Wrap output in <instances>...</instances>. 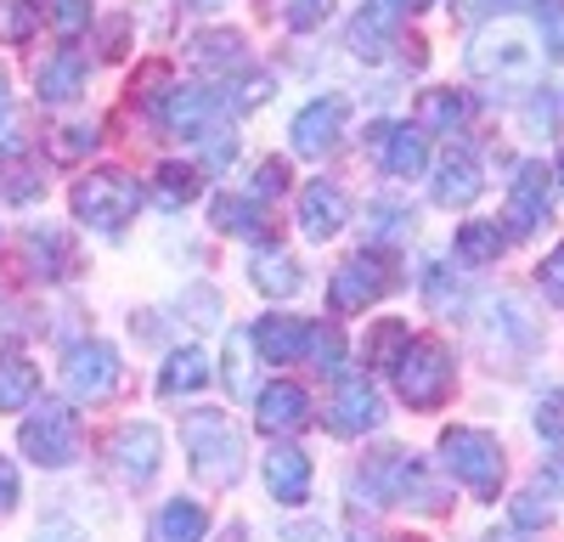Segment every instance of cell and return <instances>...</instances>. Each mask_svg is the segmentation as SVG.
I'll return each instance as SVG.
<instances>
[{"instance_id":"cell-1","label":"cell","mask_w":564,"mask_h":542,"mask_svg":"<svg viewBox=\"0 0 564 542\" xmlns=\"http://www.w3.org/2000/svg\"><path fill=\"white\" fill-rule=\"evenodd\" d=\"M181 441H186V464L204 486H231L243 475V435L226 413L215 406H198V413L181 419Z\"/></svg>"},{"instance_id":"cell-2","label":"cell","mask_w":564,"mask_h":542,"mask_svg":"<svg viewBox=\"0 0 564 542\" xmlns=\"http://www.w3.org/2000/svg\"><path fill=\"white\" fill-rule=\"evenodd\" d=\"M395 390L406 406L417 413H435V406L452 395V379H457V361L441 339H406V350L395 356Z\"/></svg>"},{"instance_id":"cell-3","label":"cell","mask_w":564,"mask_h":542,"mask_svg":"<svg viewBox=\"0 0 564 542\" xmlns=\"http://www.w3.org/2000/svg\"><path fill=\"white\" fill-rule=\"evenodd\" d=\"M468 74L486 85H531L536 79V45L520 23H497L486 34H475L468 45Z\"/></svg>"},{"instance_id":"cell-4","label":"cell","mask_w":564,"mask_h":542,"mask_svg":"<svg viewBox=\"0 0 564 542\" xmlns=\"http://www.w3.org/2000/svg\"><path fill=\"white\" fill-rule=\"evenodd\" d=\"M141 209V187L124 170H90L85 181H74V215L90 226V232H124Z\"/></svg>"},{"instance_id":"cell-5","label":"cell","mask_w":564,"mask_h":542,"mask_svg":"<svg viewBox=\"0 0 564 542\" xmlns=\"http://www.w3.org/2000/svg\"><path fill=\"white\" fill-rule=\"evenodd\" d=\"M441 464L452 469L457 486H468L475 497H486V503L502 486V446H497V435H486L475 424H457V430L441 435Z\"/></svg>"},{"instance_id":"cell-6","label":"cell","mask_w":564,"mask_h":542,"mask_svg":"<svg viewBox=\"0 0 564 542\" xmlns=\"http://www.w3.org/2000/svg\"><path fill=\"white\" fill-rule=\"evenodd\" d=\"M356 486H367L372 503H417V509H435V503H441L435 486H430V475H423V464L412 458V452H401V446L372 452Z\"/></svg>"},{"instance_id":"cell-7","label":"cell","mask_w":564,"mask_h":542,"mask_svg":"<svg viewBox=\"0 0 564 542\" xmlns=\"http://www.w3.org/2000/svg\"><path fill=\"white\" fill-rule=\"evenodd\" d=\"M18 446L29 452V464L40 469H68L79 458V424H74V406L63 401H34V413L18 430Z\"/></svg>"},{"instance_id":"cell-8","label":"cell","mask_w":564,"mask_h":542,"mask_svg":"<svg viewBox=\"0 0 564 542\" xmlns=\"http://www.w3.org/2000/svg\"><path fill=\"white\" fill-rule=\"evenodd\" d=\"M63 384H68L74 401H102V395H113V384H119V350H113L108 339L74 345L68 361H63Z\"/></svg>"},{"instance_id":"cell-9","label":"cell","mask_w":564,"mask_h":542,"mask_svg":"<svg viewBox=\"0 0 564 542\" xmlns=\"http://www.w3.org/2000/svg\"><path fill=\"white\" fill-rule=\"evenodd\" d=\"M345 119H350V102L345 97H316L294 113L289 136H294V153L300 159H322V153H334L339 148V136H345Z\"/></svg>"},{"instance_id":"cell-10","label":"cell","mask_w":564,"mask_h":542,"mask_svg":"<svg viewBox=\"0 0 564 542\" xmlns=\"http://www.w3.org/2000/svg\"><path fill=\"white\" fill-rule=\"evenodd\" d=\"M384 289H390L384 260L379 254H356V260H345L334 271V283H327V305H334V316H356V311H367L372 300H379Z\"/></svg>"},{"instance_id":"cell-11","label":"cell","mask_w":564,"mask_h":542,"mask_svg":"<svg viewBox=\"0 0 564 542\" xmlns=\"http://www.w3.org/2000/svg\"><path fill=\"white\" fill-rule=\"evenodd\" d=\"M159 452H164V435L153 424H124L108 441V464L124 486H148L159 475Z\"/></svg>"},{"instance_id":"cell-12","label":"cell","mask_w":564,"mask_h":542,"mask_svg":"<svg viewBox=\"0 0 564 542\" xmlns=\"http://www.w3.org/2000/svg\"><path fill=\"white\" fill-rule=\"evenodd\" d=\"M367 148H372V159H379V170L390 181H412V175H423V164H430V148H423L417 124H372Z\"/></svg>"},{"instance_id":"cell-13","label":"cell","mask_w":564,"mask_h":542,"mask_svg":"<svg viewBox=\"0 0 564 542\" xmlns=\"http://www.w3.org/2000/svg\"><path fill=\"white\" fill-rule=\"evenodd\" d=\"M547 215H553V170L520 164V175L508 187V232L531 238L536 226H547Z\"/></svg>"},{"instance_id":"cell-14","label":"cell","mask_w":564,"mask_h":542,"mask_svg":"<svg viewBox=\"0 0 564 542\" xmlns=\"http://www.w3.org/2000/svg\"><path fill=\"white\" fill-rule=\"evenodd\" d=\"M327 424H334V435H372L384 424V401L379 390H372V379L361 373H345L339 390H334V413H327Z\"/></svg>"},{"instance_id":"cell-15","label":"cell","mask_w":564,"mask_h":542,"mask_svg":"<svg viewBox=\"0 0 564 542\" xmlns=\"http://www.w3.org/2000/svg\"><path fill=\"white\" fill-rule=\"evenodd\" d=\"M153 108H159V124L170 136H186V142H198V136L220 119V102L209 97V90H198V85H170Z\"/></svg>"},{"instance_id":"cell-16","label":"cell","mask_w":564,"mask_h":542,"mask_svg":"<svg viewBox=\"0 0 564 542\" xmlns=\"http://www.w3.org/2000/svg\"><path fill=\"white\" fill-rule=\"evenodd\" d=\"M254 424H260L265 435H294V430H305V424H311V395H305V384H289V379L265 384V390L254 395Z\"/></svg>"},{"instance_id":"cell-17","label":"cell","mask_w":564,"mask_h":542,"mask_svg":"<svg viewBox=\"0 0 564 542\" xmlns=\"http://www.w3.org/2000/svg\"><path fill=\"white\" fill-rule=\"evenodd\" d=\"M401 12H406V0H367L361 18L350 23V52H356L361 63H379L390 45H395Z\"/></svg>"},{"instance_id":"cell-18","label":"cell","mask_w":564,"mask_h":542,"mask_svg":"<svg viewBox=\"0 0 564 542\" xmlns=\"http://www.w3.org/2000/svg\"><path fill=\"white\" fill-rule=\"evenodd\" d=\"M435 204L441 209H468L480 193H486V175H480V159L468 153V148H452L441 164H435Z\"/></svg>"},{"instance_id":"cell-19","label":"cell","mask_w":564,"mask_h":542,"mask_svg":"<svg viewBox=\"0 0 564 542\" xmlns=\"http://www.w3.org/2000/svg\"><path fill=\"white\" fill-rule=\"evenodd\" d=\"M265 491H271V503H282V509H300L305 497H311V458L300 446H271L265 452Z\"/></svg>"},{"instance_id":"cell-20","label":"cell","mask_w":564,"mask_h":542,"mask_svg":"<svg viewBox=\"0 0 564 542\" xmlns=\"http://www.w3.org/2000/svg\"><path fill=\"white\" fill-rule=\"evenodd\" d=\"M23 260H29L34 278H45V283L74 278V243H68L63 226H29V238H23Z\"/></svg>"},{"instance_id":"cell-21","label":"cell","mask_w":564,"mask_h":542,"mask_svg":"<svg viewBox=\"0 0 564 542\" xmlns=\"http://www.w3.org/2000/svg\"><path fill=\"white\" fill-rule=\"evenodd\" d=\"M249 345L271 361V368H282V361H300L305 356L311 323H300V316H260V323L249 328Z\"/></svg>"},{"instance_id":"cell-22","label":"cell","mask_w":564,"mask_h":542,"mask_svg":"<svg viewBox=\"0 0 564 542\" xmlns=\"http://www.w3.org/2000/svg\"><path fill=\"white\" fill-rule=\"evenodd\" d=\"M350 220V198L334 187V181H311V187L300 193V226H305V238H334L339 226Z\"/></svg>"},{"instance_id":"cell-23","label":"cell","mask_w":564,"mask_h":542,"mask_svg":"<svg viewBox=\"0 0 564 542\" xmlns=\"http://www.w3.org/2000/svg\"><path fill=\"white\" fill-rule=\"evenodd\" d=\"M204 531H209L204 503H193V497H170V503L153 514V525H148V542H204Z\"/></svg>"},{"instance_id":"cell-24","label":"cell","mask_w":564,"mask_h":542,"mask_svg":"<svg viewBox=\"0 0 564 542\" xmlns=\"http://www.w3.org/2000/svg\"><path fill=\"white\" fill-rule=\"evenodd\" d=\"M45 193L40 164L23 153V142H0V198L7 204H34Z\"/></svg>"},{"instance_id":"cell-25","label":"cell","mask_w":564,"mask_h":542,"mask_svg":"<svg viewBox=\"0 0 564 542\" xmlns=\"http://www.w3.org/2000/svg\"><path fill=\"white\" fill-rule=\"evenodd\" d=\"M34 85H40V102H45V108L74 102L79 90H85V57L74 52V45H63V52L40 68V79H34Z\"/></svg>"},{"instance_id":"cell-26","label":"cell","mask_w":564,"mask_h":542,"mask_svg":"<svg viewBox=\"0 0 564 542\" xmlns=\"http://www.w3.org/2000/svg\"><path fill=\"white\" fill-rule=\"evenodd\" d=\"M249 278H254V289L271 294V300H289V294L305 289L300 260H294V254H282V249H260V254L249 260Z\"/></svg>"},{"instance_id":"cell-27","label":"cell","mask_w":564,"mask_h":542,"mask_svg":"<svg viewBox=\"0 0 564 542\" xmlns=\"http://www.w3.org/2000/svg\"><path fill=\"white\" fill-rule=\"evenodd\" d=\"M475 113L468 90H423L417 97V130H435V136H457Z\"/></svg>"},{"instance_id":"cell-28","label":"cell","mask_w":564,"mask_h":542,"mask_svg":"<svg viewBox=\"0 0 564 542\" xmlns=\"http://www.w3.org/2000/svg\"><path fill=\"white\" fill-rule=\"evenodd\" d=\"M209 356L198 350V345H186V350H170V361H164V373H159V395H198L204 384H209Z\"/></svg>"},{"instance_id":"cell-29","label":"cell","mask_w":564,"mask_h":542,"mask_svg":"<svg viewBox=\"0 0 564 542\" xmlns=\"http://www.w3.org/2000/svg\"><path fill=\"white\" fill-rule=\"evenodd\" d=\"M209 220H215V232H231V238H265L260 198H238V193H226V198H215Z\"/></svg>"},{"instance_id":"cell-30","label":"cell","mask_w":564,"mask_h":542,"mask_svg":"<svg viewBox=\"0 0 564 542\" xmlns=\"http://www.w3.org/2000/svg\"><path fill=\"white\" fill-rule=\"evenodd\" d=\"M34 390H40V373L29 356H0V413H18V406H34Z\"/></svg>"},{"instance_id":"cell-31","label":"cell","mask_w":564,"mask_h":542,"mask_svg":"<svg viewBox=\"0 0 564 542\" xmlns=\"http://www.w3.org/2000/svg\"><path fill=\"white\" fill-rule=\"evenodd\" d=\"M502 249H508V232H502L497 220H468V226H457V254H463L468 265H497Z\"/></svg>"},{"instance_id":"cell-32","label":"cell","mask_w":564,"mask_h":542,"mask_svg":"<svg viewBox=\"0 0 564 542\" xmlns=\"http://www.w3.org/2000/svg\"><path fill=\"white\" fill-rule=\"evenodd\" d=\"M198 193H204V175H198V164H164V170H159V187H153L159 209H186Z\"/></svg>"},{"instance_id":"cell-33","label":"cell","mask_w":564,"mask_h":542,"mask_svg":"<svg viewBox=\"0 0 564 542\" xmlns=\"http://www.w3.org/2000/svg\"><path fill=\"white\" fill-rule=\"evenodd\" d=\"M193 63L198 68H209V74H220V68H243V34H198L193 40Z\"/></svg>"},{"instance_id":"cell-34","label":"cell","mask_w":564,"mask_h":542,"mask_svg":"<svg viewBox=\"0 0 564 542\" xmlns=\"http://www.w3.org/2000/svg\"><path fill=\"white\" fill-rule=\"evenodd\" d=\"M423 300H430V311H457L463 300H468V289H463V278H457V271L446 265V260H435L430 271H423Z\"/></svg>"},{"instance_id":"cell-35","label":"cell","mask_w":564,"mask_h":542,"mask_svg":"<svg viewBox=\"0 0 564 542\" xmlns=\"http://www.w3.org/2000/svg\"><path fill=\"white\" fill-rule=\"evenodd\" d=\"M367 232L379 243H401L412 232V209L406 204H367Z\"/></svg>"},{"instance_id":"cell-36","label":"cell","mask_w":564,"mask_h":542,"mask_svg":"<svg viewBox=\"0 0 564 542\" xmlns=\"http://www.w3.org/2000/svg\"><path fill=\"white\" fill-rule=\"evenodd\" d=\"M406 323H395V316H390V323H379V328H372V339H367V361H372V368H395V356L406 350Z\"/></svg>"},{"instance_id":"cell-37","label":"cell","mask_w":564,"mask_h":542,"mask_svg":"<svg viewBox=\"0 0 564 542\" xmlns=\"http://www.w3.org/2000/svg\"><path fill=\"white\" fill-rule=\"evenodd\" d=\"M305 356H311V368H316V373H339V368H345V339H339V328H334V323L311 328Z\"/></svg>"},{"instance_id":"cell-38","label":"cell","mask_w":564,"mask_h":542,"mask_svg":"<svg viewBox=\"0 0 564 542\" xmlns=\"http://www.w3.org/2000/svg\"><path fill=\"white\" fill-rule=\"evenodd\" d=\"M536 435H542L553 452H564V390H547V395L536 401Z\"/></svg>"},{"instance_id":"cell-39","label":"cell","mask_w":564,"mask_h":542,"mask_svg":"<svg viewBox=\"0 0 564 542\" xmlns=\"http://www.w3.org/2000/svg\"><path fill=\"white\" fill-rule=\"evenodd\" d=\"M198 148H204V164L209 170H226L231 159H238V136H231V124H209L198 136Z\"/></svg>"},{"instance_id":"cell-40","label":"cell","mask_w":564,"mask_h":542,"mask_svg":"<svg viewBox=\"0 0 564 542\" xmlns=\"http://www.w3.org/2000/svg\"><path fill=\"white\" fill-rule=\"evenodd\" d=\"M547 520H553V503H547V491H542V486H531V491L513 497V525L536 531V525H547Z\"/></svg>"},{"instance_id":"cell-41","label":"cell","mask_w":564,"mask_h":542,"mask_svg":"<svg viewBox=\"0 0 564 542\" xmlns=\"http://www.w3.org/2000/svg\"><path fill=\"white\" fill-rule=\"evenodd\" d=\"M52 23L63 40H79L90 29V0H52Z\"/></svg>"},{"instance_id":"cell-42","label":"cell","mask_w":564,"mask_h":542,"mask_svg":"<svg viewBox=\"0 0 564 542\" xmlns=\"http://www.w3.org/2000/svg\"><path fill=\"white\" fill-rule=\"evenodd\" d=\"M536 289H542L553 305H564V243H558V249H553V254L536 265Z\"/></svg>"},{"instance_id":"cell-43","label":"cell","mask_w":564,"mask_h":542,"mask_svg":"<svg viewBox=\"0 0 564 542\" xmlns=\"http://www.w3.org/2000/svg\"><path fill=\"white\" fill-rule=\"evenodd\" d=\"M276 193H289V159H265L254 170V198H276Z\"/></svg>"},{"instance_id":"cell-44","label":"cell","mask_w":564,"mask_h":542,"mask_svg":"<svg viewBox=\"0 0 564 542\" xmlns=\"http://www.w3.org/2000/svg\"><path fill=\"white\" fill-rule=\"evenodd\" d=\"M327 12H334V0H289V29L311 34L316 23H327Z\"/></svg>"},{"instance_id":"cell-45","label":"cell","mask_w":564,"mask_h":542,"mask_svg":"<svg viewBox=\"0 0 564 542\" xmlns=\"http://www.w3.org/2000/svg\"><path fill=\"white\" fill-rule=\"evenodd\" d=\"M34 23H40V7H34V0H12V7H7V40H29Z\"/></svg>"},{"instance_id":"cell-46","label":"cell","mask_w":564,"mask_h":542,"mask_svg":"<svg viewBox=\"0 0 564 542\" xmlns=\"http://www.w3.org/2000/svg\"><path fill=\"white\" fill-rule=\"evenodd\" d=\"M536 23H542V45H547V57H558V63H564V7H547Z\"/></svg>"},{"instance_id":"cell-47","label":"cell","mask_w":564,"mask_h":542,"mask_svg":"<svg viewBox=\"0 0 564 542\" xmlns=\"http://www.w3.org/2000/svg\"><path fill=\"white\" fill-rule=\"evenodd\" d=\"M85 148H97V124H74V130H63V142L52 148L57 159H79Z\"/></svg>"},{"instance_id":"cell-48","label":"cell","mask_w":564,"mask_h":542,"mask_svg":"<svg viewBox=\"0 0 564 542\" xmlns=\"http://www.w3.org/2000/svg\"><path fill=\"white\" fill-rule=\"evenodd\" d=\"M18 509V469L0 458V514H12Z\"/></svg>"},{"instance_id":"cell-49","label":"cell","mask_w":564,"mask_h":542,"mask_svg":"<svg viewBox=\"0 0 564 542\" xmlns=\"http://www.w3.org/2000/svg\"><path fill=\"white\" fill-rule=\"evenodd\" d=\"M40 542H85V536H79V525H74V520H52V525L40 531Z\"/></svg>"},{"instance_id":"cell-50","label":"cell","mask_w":564,"mask_h":542,"mask_svg":"<svg viewBox=\"0 0 564 542\" xmlns=\"http://www.w3.org/2000/svg\"><path fill=\"white\" fill-rule=\"evenodd\" d=\"M497 7H508V0H463V12H497Z\"/></svg>"},{"instance_id":"cell-51","label":"cell","mask_w":564,"mask_h":542,"mask_svg":"<svg viewBox=\"0 0 564 542\" xmlns=\"http://www.w3.org/2000/svg\"><path fill=\"white\" fill-rule=\"evenodd\" d=\"M12 113V90H7V74H0V119Z\"/></svg>"},{"instance_id":"cell-52","label":"cell","mask_w":564,"mask_h":542,"mask_svg":"<svg viewBox=\"0 0 564 542\" xmlns=\"http://www.w3.org/2000/svg\"><path fill=\"white\" fill-rule=\"evenodd\" d=\"M186 7H204L209 12V7H220V0H186Z\"/></svg>"},{"instance_id":"cell-53","label":"cell","mask_w":564,"mask_h":542,"mask_svg":"<svg viewBox=\"0 0 564 542\" xmlns=\"http://www.w3.org/2000/svg\"><path fill=\"white\" fill-rule=\"evenodd\" d=\"M406 7H412V12H423V7H435V0H406Z\"/></svg>"},{"instance_id":"cell-54","label":"cell","mask_w":564,"mask_h":542,"mask_svg":"<svg viewBox=\"0 0 564 542\" xmlns=\"http://www.w3.org/2000/svg\"><path fill=\"white\" fill-rule=\"evenodd\" d=\"M553 175H558V181H564V153H558V164H553Z\"/></svg>"},{"instance_id":"cell-55","label":"cell","mask_w":564,"mask_h":542,"mask_svg":"<svg viewBox=\"0 0 564 542\" xmlns=\"http://www.w3.org/2000/svg\"><path fill=\"white\" fill-rule=\"evenodd\" d=\"M231 542H238V531H231Z\"/></svg>"},{"instance_id":"cell-56","label":"cell","mask_w":564,"mask_h":542,"mask_svg":"<svg viewBox=\"0 0 564 542\" xmlns=\"http://www.w3.org/2000/svg\"><path fill=\"white\" fill-rule=\"evenodd\" d=\"M406 542H412V536H406Z\"/></svg>"}]
</instances>
